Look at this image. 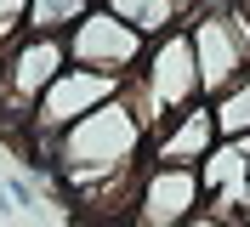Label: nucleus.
<instances>
[{
	"mask_svg": "<svg viewBox=\"0 0 250 227\" xmlns=\"http://www.w3.org/2000/svg\"><path fill=\"white\" fill-rule=\"evenodd\" d=\"M142 159H148V125H142V114L131 108V97L114 91L108 103H97L91 114H80L68 131H57L51 170H57L68 187H85V182L137 170Z\"/></svg>",
	"mask_w": 250,
	"mask_h": 227,
	"instance_id": "nucleus-1",
	"label": "nucleus"
},
{
	"mask_svg": "<svg viewBox=\"0 0 250 227\" xmlns=\"http://www.w3.org/2000/svg\"><path fill=\"white\" fill-rule=\"evenodd\" d=\"M29 29V0H0V45H12Z\"/></svg>",
	"mask_w": 250,
	"mask_h": 227,
	"instance_id": "nucleus-11",
	"label": "nucleus"
},
{
	"mask_svg": "<svg viewBox=\"0 0 250 227\" xmlns=\"http://www.w3.org/2000/svg\"><path fill=\"white\" fill-rule=\"evenodd\" d=\"M97 0H29V29L34 34H68Z\"/></svg>",
	"mask_w": 250,
	"mask_h": 227,
	"instance_id": "nucleus-9",
	"label": "nucleus"
},
{
	"mask_svg": "<svg viewBox=\"0 0 250 227\" xmlns=\"http://www.w3.org/2000/svg\"><path fill=\"white\" fill-rule=\"evenodd\" d=\"M216 114H210V97H199V103H188L182 114H171V120L159 125L154 136H148V159L154 165H205V153L216 148Z\"/></svg>",
	"mask_w": 250,
	"mask_h": 227,
	"instance_id": "nucleus-6",
	"label": "nucleus"
},
{
	"mask_svg": "<svg viewBox=\"0 0 250 227\" xmlns=\"http://www.w3.org/2000/svg\"><path fill=\"white\" fill-rule=\"evenodd\" d=\"M0 97H6V45H0Z\"/></svg>",
	"mask_w": 250,
	"mask_h": 227,
	"instance_id": "nucleus-13",
	"label": "nucleus"
},
{
	"mask_svg": "<svg viewBox=\"0 0 250 227\" xmlns=\"http://www.w3.org/2000/svg\"><path fill=\"white\" fill-rule=\"evenodd\" d=\"M103 6L114 17H125L131 29H142L148 40H159V34H171V29H188L176 0H103Z\"/></svg>",
	"mask_w": 250,
	"mask_h": 227,
	"instance_id": "nucleus-8",
	"label": "nucleus"
},
{
	"mask_svg": "<svg viewBox=\"0 0 250 227\" xmlns=\"http://www.w3.org/2000/svg\"><path fill=\"white\" fill-rule=\"evenodd\" d=\"M245 176H250V136H222L216 148L205 153V165H199L205 193H216V187H239Z\"/></svg>",
	"mask_w": 250,
	"mask_h": 227,
	"instance_id": "nucleus-7",
	"label": "nucleus"
},
{
	"mask_svg": "<svg viewBox=\"0 0 250 227\" xmlns=\"http://www.w3.org/2000/svg\"><path fill=\"white\" fill-rule=\"evenodd\" d=\"M97 6H103V0H97Z\"/></svg>",
	"mask_w": 250,
	"mask_h": 227,
	"instance_id": "nucleus-15",
	"label": "nucleus"
},
{
	"mask_svg": "<svg viewBox=\"0 0 250 227\" xmlns=\"http://www.w3.org/2000/svg\"><path fill=\"white\" fill-rule=\"evenodd\" d=\"M62 45H68V62L103 68V74H114V80H125L142 57H148V34L131 29L125 17H114L108 6H91L74 29L62 34Z\"/></svg>",
	"mask_w": 250,
	"mask_h": 227,
	"instance_id": "nucleus-3",
	"label": "nucleus"
},
{
	"mask_svg": "<svg viewBox=\"0 0 250 227\" xmlns=\"http://www.w3.org/2000/svg\"><path fill=\"white\" fill-rule=\"evenodd\" d=\"M239 193H245V216H250V176H245V182H239Z\"/></svg>",
	"mask_w": 250,
	"mask_h": 227,
	"instance_id": "nucleus-14",
	"label": "nucleus"
},
{
	"mask_svg": "<svg viewBox=\"0 0 250 227\" xmlns=\"http://www.w3.org/2000/svg\"><path fill=\"white\" fill-rule=\"evenodd\" d=\"M199 205H205V182L193 165H154L148 159L137 205H131V227H182Z\"/></svg>",
	"mask_w": 250,
	"mask_h": 227,
	"instance_id": "nucleus-5",
	"label": "nucleus"
},
{
	"mask_svg": "<svg viewBox=\"0 0 250 227\" xmlns=\"http://www.w3.org/2000/svg\"><path fill=\"white\" fill-rule=\"evenodd\" d=\"M210 114H216V136H250V74L210 97Z\"/></svg>",
	"mask_w": 250,
	"mask_h": 227,
	"instance_id": "nucleus-10",
	"label": "nucleus"
},
{
	"mask_svg": "<svg viewBox=\"0 0 250 227\" xmlns=\"http://www.w3.org/2000/svg\"><path fill=\"white\" fill-rule=\"evenodd\" d=\"M68 68V45L62 34H34L23 29L12 45H6V97H0V131L12 136L17 125L29 131L34 103L46 97V85Z\"/></svg>",
	"mask_w": 250,
	"mask_h": 227,
	"instance_id": "nucleus-2",
	"label": "nucleus"
},
{
	"mask_svg": "<svg viewBox=\"0 0 250 227\" xmlns=\"http://www.w3.org/2000/svg\"><path fill=\"white\" fill-rule=\"evenodd\" d=\"M114 91H120V80H114V74L68 62V68L46 85V97L34 103V120H29V131H23V136H57V131H68L80 114H91L97 103H108Z\"/></svg>",
	"mask_w": 250,
	"mask_h": 227,
	"instance_id": "nucleus-4",
	"label": "nucleus"
},
{
	"mask_svg": "<svg viewBox=\"0 0 250 227\" xmlns=\"http://www.w3.org/2000/svg\"><path fill=\"white\" fill-rule=\"evenodd\" d=\"M182 227H233V222H228V216H216V210H205V205H199V210L188 216Z\"/></svg>",
	"mask_w": 250,
	"mask_h": 227,
	"instance_id": "nucleus-12",
	"label": "nucleus"
}]
</instances>
